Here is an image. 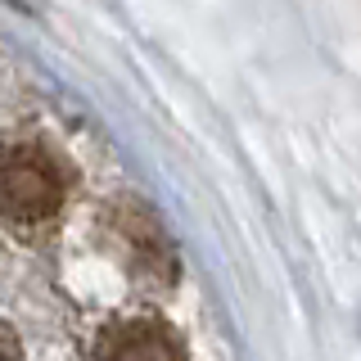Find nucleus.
Here are the masks:
<instances>
[{"mask_svg":"<svg viewBox=\"0 0 361 361\" xmlns=\"http://www.w3.org/2000/svg\"><path fill=\"white\" fill-rule=\"evenodd\" d=\"M68 199V172L41 145H9L0 149V217L9 231L37 235L59 221Z\"/></svg>","mask_w":361,"mask_h":361,"instance_id":"1","label":"nucleus"},{"mask_svg":"<svg viewBox=\"0 0 361 361\" xmlns=\"http://www.w3.org/2000/svg\"><path fill=\"white\" fill-rule=\"evenodd\" d=\"M95 357H131V361H176L185 343L163 321H118L95 338Z\"/></svg>","mask_w":361,"mask_h":361,"instance_id":"2","label":"nucleus"},{"mask_svg":"<svg viewBox=\"0 0 361 361\" xmlns=\"http://www.w3.org/2000/svg\"><path fill=\"white\" fill-rule=\"evenodd\" d=\"M118 231H122V240H127L131 257H135V271H140V276L163 280V285H172V276H176L172 244L163 240V231H158V221L149 217V212L127 208V212L118 217Z\"/></svg>","mask_w":361,"mask_h":361,"instance_id":"3","label":"nucleus"},{"mask_svg":"<svg viewBox=\"0 0 361 361\" xmlns=\"http://www.w3.org/2000/svg\"><path fill=\"white\" fill-rule=\"evenodd\" d=\"M0 357H23V343L14 338V330L5 321H0Z\"/></svg>","mask_w":361,"mask_h":361,"instance_id":"4","label":"nucleus"}]
</instances>
